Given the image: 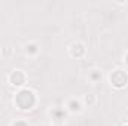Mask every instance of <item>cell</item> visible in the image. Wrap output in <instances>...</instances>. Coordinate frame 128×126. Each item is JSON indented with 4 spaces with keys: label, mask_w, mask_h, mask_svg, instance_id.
Masks as SVG:
<instances>
[{
    "label": "cell",
    "mask_w": 128,
    "mask_h": 126,
    "mask_svg": "<svg viewBox=\"0 0 128 126\" xmlns=\"http://www.w3.org/2000/svg\"><path fill=\"white\" fill-rule=\"evenodd\" d=\"M15 104L21 108V110H28L32 108L34 104V94L28 89H24L21 92H18L15 96Z\"/></svg>",
    "instance_id": "obj_1"
},
{
    "label": "cell",
    "mask_w": 128,
    "mask_h": 126,
    "mask_svg": "<svg viewBox=\"0 0 128 126\" xmlns=\"http://www.w3.org/2000/svg\"><path fill=\"white\" fill-rule=\"evenodd\" d=\"M110 80H112V83L116 86V88H122V86H125V83H127V74L122 71V70H116L112 76H110Z\"/></svg>",
    "instance_id": "obj_2"
},
{
    "label": "cell",
    "mask_w": 128,
    "mask_h": 126,
    "mask_svg": "<svg viewBox=\"0 0 128 126\" xmlns=\"http://www.w3.org/2000/svg\"><path fill=\"white\" fill-rule=\"evenodd\" d=\"M24 82H26V76H24V73H22L21 70H16V71H14V73L10 74V83H12V85L21 86Z\"/></svg>",
    "instance_id": "obj_3"
},
{
    "label": "cell",
    "mask_w": 128,
    "mask_h": 126,
    "mask_svg": "<svg viewBox=\"0 0 128 126\" xmlns=\"http://www.w3.org/2000/svg\"><path fill=\"white\" fill-rule=\"evenodd\" d=\"M84 46L82 45H74L73 48H72V55L73 57H82V54H84Z\"/></svg>",
    "instance_id": "obj_4"
},
{
    "label": "cell",
    "mask_w": 128,
    "mask_h": 126,
    "mask_svg": "<svg viewBox=\"0 0 128 126\" xmlns=\"http://www.w3.org/2000/svg\"><path fill=\"white\" fill-rule=\"evenodd\" d=\"M68 107H70L72 111H79V110H80V104H79V101H74V99L68 102Z\"/></svg>",
    "instance_id": "obj_5"
},
{
    "label": "cell",
    "mask_w": 128,
    "mask_h": 126,
    "mask_svg": "<svg viewBox=\"0 0 128 126\" xmlns=\"http://www.w3.org/2000/svg\"><path fill=\"white\" fill-rule=\"evenodd\" d=\"M54 116H55L57 119H61L64 116V111L63 110H54Z\"/></svg>",
    "instance_id": "obj_6"
},
{
    "label": "cell",
    "mask_w": 128,
    "mask_h": 126,
    "mask_svg": "<svg viewBox=\"0 0 128 126\" xmlns=\"http://www.w3.org/2000/svg\"><path fill=\"white\" fill-rule=\"evenodd\" d=\"M37 51V46L36 45H28L27 46V52H36Z\"/></svg>",
    "instance_id": "obj_7"
},
{
    "label": "cell",
    "mask_w": 128,
    "mask_h": 126,
    "mask_svg": "<svg viewBox=\"0 0 128 126\" xmlns=\"http://www.w3.org/2000/svg\"><path fill=\"white\" fill-rule=\"evenodd\" d=\"M91 77H92V80H98V79H101V74L100 73H92Z\"/></svg>",
    "instance_id": "obj_8"
},
{
    "label": "cell",
    "mask_w": 128,
    "mask_h": 126,
    "mask_svg": "<svg viewBox=\"0 0 128 126\" xmlns=\"http://www.w3.org/2000/svg\"><path fill=\"white\" fill-rule=\"evenodd\" d=\"M14 126H27V125H26L24 122H15V123H14Z\"/></svg>",
    "instance_id": "obj_9"
},
{
    "label": "cell",
    "mask_w": 128,
    "mask_h": 126,
    "mask_svg": "<svg viewBox=\"0 0 128 126\" xmlns=\"http://www.w3.org/2000/svg\"><path fill=\"white\" fill-rule=\"evenodd\" d=\"M85 101H86V102H90V104H91V102H92V101H94V98H92V96H86V98H85Z\"/></svg>",
    "instance_id": "obj_10"
},
{
    "label": "cell",
    "mask_w": 128,
    "mask_h": 126,
    "mask_svg": "<svg viewBox=\"0 0 128 126\" xmlns=\"http://www.w3.org/2000/svg\"><path fill=\"white\" fill-rule=\"evenodd\" d=\"M127 61H128V60H127Z\"/></svg>",
    "instance_id": "obj_11"
},
{
    "label": "cell",
    "mask_w": 128,
    "mask_h": 126,
    "mask_svg": "<svg viewBox=\"0 0 128 126\" xmlns=\"http://www.w3.org/2000/svg\"><path fill=\"white\" fill-rule=\"evenodd\" d=\"M127 126H128V125H127Z\"/></svg>",
    "instance_id": "obj_12"
}]
</instances>
